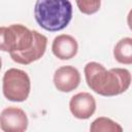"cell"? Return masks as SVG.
<instances>
[{
    "label": "cell",
    "instance_id": "obj_1",
    "mask_svg": "<svg viewBox=\"0 0 132 132\" xmlns=\"http://www.w3.org/2000/svg\"><path fill=\"white\" fill-rule=\"evenodd\" d=\"M84 72L88 87L101 96H118L126 92L131 85V73L125 68L107 70L98 62H89Z\"/></svg>",
    "mask_w": 132,
    "mask_h": 132
},
{
    "label": "cell",
    "instance_id": "obj_2",
    "mask_svg": "<svg viewBox=\"0 0 132 132\" xmlns=\"http://www.w3.org/2000/svg\"><path fill=\"white\" fill-rule=\"evenodd\" d=\"M14 39L9 52L10 58L18 64L29 65L39 60L45 53L47 38L36 30H30L22 24H12Z\"/></svg>",
    "mask_w": 132,
    "mask_h": 132
},
{
    "label": "cell",
    "instance_id": "obj_3",
    "mask_svg": "<svg viewBox=\"0 0 132 132\" xmlns=\"http://www.w3.org/2000/svg\"><path fill=\"white\" fill-rule=\"evenodd\" d=\"M34 18L42 29L50 32L61 31L72 19V4L69 0H36Z\"/></svg>",
    "mask_w": 132,
    "mask_h": 132
},
{
    "label": "cell",
    "instance_id": "obj_4",
    "mask_svg": "<svg viewBox=\"0 0 132 132\" xmlns=\"http://www.w3.org/2000/svg\"><path fill=\"white\" fill-rule=\"evenodd\" d=\"M31 91V81L27 72L18 68L5 71L2 79V92L4 97L12 102L27 100Z\"/></svg>",
    "mask_w": 132,
    "mask_h": 132
},
{
    "label": "cell",
    "instance_id": "obj_5",
    "mask_svg": "<svg viewBox=\"0 0 132 132\" xmlns=\"http://www.w3.org/2000/svg\"><path fill=\"white\" fill-rule=\"evenodd\" d=\"M26 112L15 106H8L0 112V128L4 132H24L28 128Z\"/></svg>",
    "mask_w": 132,
    "mask_h": 132
},
{
    "label": "cell",
    "instance_id": "obj_6",
    "mask_svg": "<svg viewBox=\"0 0 132 132\" xmlns=\"http://www.w3.org/2000/svg\"><path fill=\"white\" fill-rule=\"evenodd\" d=\"M53 81L58 91L62 93H69L79 86L80 73L73 66H61L55 71Z\"/></svg>",
    "mask_w": 132,
    "mask_h": 132
},
{
    "label": "cell",
    "instance_id": "obj_7",
    "mask_svg": "<svg viewBox=\"0 0 132 132\" xmlns=\"http://www.w3.org/2000/svg\"><path fill=\"white\" fill-rule=\"evenodd\" d=\"M69 109L74 118L78 120H88L96 110V100L90 93H77L71 97Z\"/></svg>",
    "mask_w": 132,
    "mask_h": 132
},
{
    "label": "cell",
    "instance_id": "obj_8",
    "mask_svg": "<svg viewBox=\"0 0 132 132\" xmlns=\"http://www.w3.org/2000/svg\"><path fill=\"white\" fill-rule=\"evenodd\" d=\"M78 51L76 39L69 34H61L55 37L52 43L53 54L60 60H70L74 58Z\"/></svg>",
    "mask_w": 132,
    "mask_h": 132
},
{
    "label": "cell",
    "instance_id": "obj_9",
    "mask_svg": "<svg viewBox=\"0 0 132 132\" xmlns=\"http://www.w3.org/2000/svg\"><path fill=\"white\" fill-rule=\"evenodd\" d=\"M114 59L125 65L132 64V38L124 37L117 42L113 47Z\"/></svg>",
    "mask_w": 132,
    "mask_h": 132
},
{
    "label": "cell",
    "instance_id": "obj_10",
    "mask_svg": "<svg viewBox=\"0 0 132 132\" xmlns=\"http://www.w3.org/2000/svg\"><path fill=\"white\" fill-rule=\"evenodd\" d=\"M90 131L92 132H122L123 128L117 122L109 118L99 117L94 120L90 126Z\"/></svg>",
    "mask_w": 132,
    "mask_h": 132
},
{
    "label": "cell",
    "instance_id": "obj_11",
    "mask_svg": "<svg viewBox=\"0 0 132 132\" xmlns=\"http://www.w3.org/2000/svg\"><path fill=\"white\" fill-rule=\"evenodd\" d=\"M80 12L84 14H94L101 6V0H75Z\"/></svg>",
    "mask_w": 132,
    "mask_h": 132
},
{
    "label": "cell",
    "instance_id": "obj_12",
    "mask_svg": "<svg viewBox=\"0 0 132 132\" xmlns=\"http://www.w3.org/2000/svg\"><path fill=\"white\" fill-rule=\"evenodd\" d=\"M1 67H2V60H1V58H0V70H1Z\"/></svg>",
    "mask_w": 132,
    "mask_h": 132
}]
</instances>
